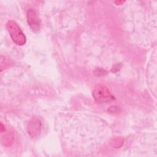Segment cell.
<instances>
[{"label":"cell","instance_id":"1","mask_svg":"<svg viewBox=\"0 0 157 157\" xmlns=\"http://www.w3.org/2000/svg\"><path fill=\"white\" fill-rule=\"evenodd\" d=\"M6 26L12 40L16 44L23 45L26 43V37L15 21L13 20L9 21Z\"/></svg>","mask_w":157,"mask_h":157},{"label":"cell","instance_id":"2","mask_svg":"<svg viewBox=\"0 0 157 157\" xmlns=\"http://www.w3.org/2000/svg\"><path fill=\"white\" fill-rule=\"evenodd\" d=\"M93 96L95 101L98 103L108 102L114 98L108 88L102 85H99L94 88Z\"/></svg>","mask_w":157,"mask_h":157},{"label":"cell","instance_id":"3","mask_svg":"<svg viewBox=\"0 0 157 157\" xmlns=\"http://www.w3.org/2000/svg\"><path fill=\"white\" fill-rule=\"evenodd\" d=\"M29 26L34 32H37L40 29V20L33 9H29L26 13Z\"/></svg>","mask_w":157,"mask_h":157},{"label":"cell","instance_id":"4","mask_svg":"<svg viewBox=\"0 0 157 157\" xmlns=\"http://www.w3.org/2000/svg\"><path fill=\"white\" fill-rule=\"evenodd\" d=\"M41 128V122L39 118H34L32 119L28 126V132L32 137H37L40 132Z\"/></svg>","mask_w":157,"mask_h":157}]
</instances>
